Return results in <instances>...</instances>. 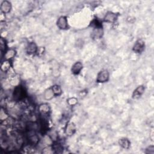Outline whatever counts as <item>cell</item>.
<instances>
[{"label": "cell", "instance_id": "cell-8", "mask_svg": "<svg viewBox=\"0 0 154 154\" xmlns=\"http://www.w3.org/2000/svg\"><path fill=\"white\" fill-rule=\"evenodd\" d=\"M76 131V126L73 122L67 123L65 128V133L67 136H73Z\"/></svg>", "mask_w": 154, "mask_h": 154}, {"label": "cell", "instance_id": "cell-5", "mask_svg": "<svg viewBox=\"0 0 154 154\" xmlns=\"http://www.w3.org/2000/svg\"><path fill=\"white\" fill-rule=\"evenodd\" d=\"M144 42L142 39H139L135 43L134 46H133V51L136 52L140 53L143 51L144 48Z\"/></svg>", "mask_w": 154, "mask_h": 154}, {"label": "cell", "instance_id": "cell-6", "mask_svg": "<svg viewBox=\"0 0 154 154\" xmlns=\"http://www.w3.org/2000/svg\"><path fill=\"white\" fill-rule=\"evenodd\" d=\"M144 87L143 86H138L134 91L132 93V97L134 99H137L140 98L142 96V95L144 92Z\"/></svg>", "mask_w": 154, "mask_h": 154}, {"label": "cell", "instance_id": "cell-4", "mask_svg": "<svg viewBox=\"0 0 154 154\" xmlns=\"http://www.w3.org/2000/svg\"><path fill=\"white\" fill-rule=\"evenodd\" d=\"M57 27L61 30H66L68 27L67 18L65 16L60 17L57 22Z\"/></svg>", "mask_w": 154, "mask_h": 154}, {"label": "cell", "instance_id": "cell-21", "mask_svg": "<svg viewBox=\"0 0 154 154\" xmlns=\"http://www.w3.org/2000/svg\"><path fill=\"white\" fill-rule=\"evenodd\" d=\"M8 115L5 113V110L3 108H1V113H0V119L3 122L6 119H7Z\"/></svg>", "mask_w": 154, "mask_h": 154}, {"label": "cell", "instance_id": "cell-19", "mask_svg": "<svg viewBox=\"0 0 154 154\" xmlns=\"http://www.w3.org/2000/svg\"><path fill=\"white\" fill-rule=\"evenodd\" d=\"M48 136L52 139V141H56L58 138V134L56 131L52 129L51 131H49Z\"/></svg>", "mask_w": 154, "mask_h": 154}, {"label": "cell", "instance_id": "cell-24", "mask_svg": "<svg viewBox=\"0 0 154 154\" xmlns=\"http://www.w3.org/2000/svg\"><path fill=\"white\" fill-rule=\"evenodd\" d=\"M86 93H87L86 92H84V91H81V92H80L79 95L80 97H82V96L83 97V96H85L86 95Z\"/></svg>", "mask_w": 154, "mask_h": 154}, {"label": "cell", "instance_id": "cell-23", "mask_svg": "<svg viewBox=\"0 0 154 154\" xmlns=\"http://www.w3.org/2000/svg\"><path fill=\"white\" fill-rule=\"evenodd\" d=\"M146 153H154V146H150L146 149Z\"/></svg>", "mask_w": 154, "mask_h": 154}, {"label": "cell", "instance_id": "cell-17", "mask_svg": "<svg viewBox=\"0 0 154 154\" xmlns=\"http://www.w3.org/2000/svg\"><path fill=\"white\" fill-rule=\"evenodd\" d=\"M55 96H59L62 93V90L60 86L58 85H54L51 87Z\"/></svg>", "mask_w": 154, "mask_h": 154}, {"label": "cell", "instance_id": "cell-12", "mask_svg": "<svg viewBox=\"0 0 154 154\" xmlns=\"http://www.w3.org/2000/svg\"><path fill=\"white\" fill-rule=\"evenodd\" d=\"M27 52L29 54H33L37 52L38 48L36 44L34 42H31L28 45L27 47Z\"/></svg>", "mask_w": 154, "mask_h": 154}, {"label": "cell", "instance_id": "cell-13", "mask_svg": "<svg viewBox=\"0 0 154 154\" xmlns=\"http://www.w3.org/2000/svg\"><path fill=\"white\" fill-rule=\"evenodd\" d=\"M119 145L123 149H128L129 148L131 143L128 138H122L119 140Z\"/></svg>", "mask_w": 154, "mask_h": 154}, {"label": "cell", "instance_id": "cell-22", "mask_svg": "<svg viewBox=\"0 0 154 154\" xmlns=\"http://www.w3.org/2000/svg\"><path fill=\"white\" fill-rule=\"evenodd\" d=\"M67 102L69 106H74L75 105L77 104V102H78V100H77L76 98L75 97H71V98H69L67 100Z\"/></svg>", "mask_w": 154, "mask_h": 154}, {"label": "cell", "instance_id": "cell-7", "mask_svg": "<svg viewBox=\"0 0 154 154\" xmlns=\"http://www.w3.org/2000/svg\"><path fill=\"white\" fill-rule=\"evenodd\" d=\"M117 15L113 12H108L107 13V14L105 16L104 19V21L107 22H110V23H113L116 21V20L117 19Z\"/></svg>", "mask_w": 154, "mask_h": 154}, {"label": "cell", "instance_id": "cell-11", "mask_svg": "<svg viewBox=\"0 0 154 154\" xmlns=\"http://www.w3.org/2000/svg\"><path fill=\"white\" fill-rule=\"evenodd\" d=\"M82 67H83L82 64L81 62L80 61L76 62L72 66V69H71V71L72 74H74V75L79 74L80 72L81 71V70L82 69Z\"/></svg>", "mask_w": 154, "mask_h": 154}, {"label": "cell", "instance_id": "cell-16", "mask_svg": "<svg viewBox=\"0 0 154 154\" xmlns=\"http://www.w3.org/2000/svg\"><path fill=\"white\" fill-rule=\"evenodd\" d=\"M10 66L11 65H10V61L5 60L2 63V64H1V71L4 72L8 71L10 68Z\"/></svg>", "mask_w": 154, "mask_h": 154}, {"label": "cell", "instance_id": "cell-20", "mask_svg": "<svg viewBox=\"0 0 154 154\" xmlns=\"http://www.w3.org/2000/svg\"><path fill=\"white\" fill-rule=\"evenodd\" d=\"M44 153H46V154H50V153H52L54 152L53 148H52V146L51 145H48L47 146H46L45 148L43 149V152Z\"/></svg>", "mask_w": 154, "mask_h": 154}, {"label": "cell", "instance_id": "cell-18", "mask_svg": "<svg viewBox=\"0 0 154 154\" xmlns=\"http://www.w3.org/2000/svg\"><path fill=\"white\" fill-rule=\"evenodd\" d=\"M52 148L55 153H61L63 152V146L59 143H55L52 144Z\"/></svg>", "mask_w": 154, "mask_h": 154}, {"label": "cell", "instance_id": "cell-3", "mask_svg": "<svg viewBox=\"0 0 154 154\" xmlns=\"http://www.w3.org/2000/svg\"><path fill=\"white\" fill-rule=\"evenodd\" d=\"M104 34V31L102 27H95L92 32L91 37L94 40H97L101 39Z\"/></svg>", "mask_w": 154, "mask_h": 154}, {"label": "cell", "instance_id": "cell-2", "mask_svg": "<svg viewBox=\"0 0 154 154\" xmlns=\"http://www.w3.org/2000/svg\"><path fill=\"white\" fill-rule=\"evenodd\" d=\"M109 79V72L107 70H102L97 76L96 81L97 82H106Z\"/></svg>", "mask_w": 154, "mask_h": 154}, {"label": "cell", "instance_id": "cell-9", "mask_svg": "<svg viewBox=\"0 0 154 154\" xmlns=\"http://www.w3.org/2000/svg\"><path fill=\"white\" fill-rule=\"evenodd\" d=\"M39 111L41 115L47 116L50 111V107L48 104H40L39 107Z\"/></svg>", "mask_w": 154, "mask_h": 154}, {"label": "cell", "instance_id": "cell-15", "mask_svg": "<svg viewBox=\"0 0 154 154\" xmlns=\"http://www.w3.org/2000/svg\"><path fill=\"white\" fill-rule=\"evenodd\" d=\"M54 94L51 88L45 90L44 93V97L46 100H50L54 96Z\"/></svg>", "mask_w": 154, "mask_h": 154}, {"label": "cell", "instance_id": "cell-1", "mask_svg": "<svg viewBox=\"0 0 154 154\" xmlns=\"http://www.w3.org/2000/svg\"><path fill=\"white\" fill-rule=\"evenodd\" d=\"M27 96V92L25 88L22 86H18L15 87L13 93V99L16 101L23 100Z\"/></svg>", "mask_w": 154, "mask_h": 154}, {"label": "cell", "instance_id": "cell-14", "mask_svg": "<svg viewBox=\"0 0 154 154\" xmlns=\"http://www.w3.org/2000/svg\"><path fill=\"white\" fill-rule=\"evenodd\" d=\"M15 54L16 51L15 50H13V49H10V50H8L4 54L5 59L7 60H9L10 59L15 57Z\"/></svg>", "mask_w": 154, "mask_h": 154}, {"label": "cell", "instance_id": "cell-10", "mask_svg": "<svg viewBox=\"0 0 154 154\" xmlns=\"http://www.w3.org/2000/svg\"><path fill=\"white\" fill-rule=\"evenodd\" d=\"M12 9L11 3L8 1H4L1 4V10L3 13H8Z\"/></svg>", "mask_w": 154, "mask_h": 154}]
</instances>
